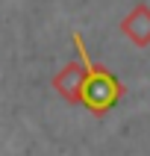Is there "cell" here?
Returning <instances> with one entry per match:
<instances>
[{
	"instance_id": "obj_1",
	"label": "cell",
	"mask_w": 150,
	"mask_h": 156,
	"mask_svg": "<svg viewBox=\"0 0 150 156\" xmlns=\"http://www.w3.org/2000/svg\"><path fill=\"white\" fill-rule=\"evenodd\" d=\"M74 41H77V50L82 53V44H79L77 35H74ZM79 59H82V65H85V71H88V77L82 80V86H79V91H82V100H85L91 109H106V106H112V100L118 97V88H115L112 77L97 74V71L91 68V62H88L85 53H82Z\"/></svg>"
}]
</instances>
